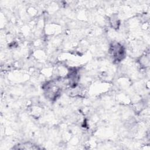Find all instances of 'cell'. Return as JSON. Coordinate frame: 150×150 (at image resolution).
<instances>
[{
  "instance_id": "6da1fadb",
  "label": "cell",
  "mask_w": 150,
  "mask_h": 150,
  "mask_svg": "<svg viewBox=\"0 0 150 150\" xmlns=\"http://www.w3.org/2000/svg\"><path fill=\"white\" fill-rule=\"evenodd\" d=\"M110 53L116 63L120 62L125 57V49L119 43L113 42L110 47Z\"/></svg>"
}]
</instances>
